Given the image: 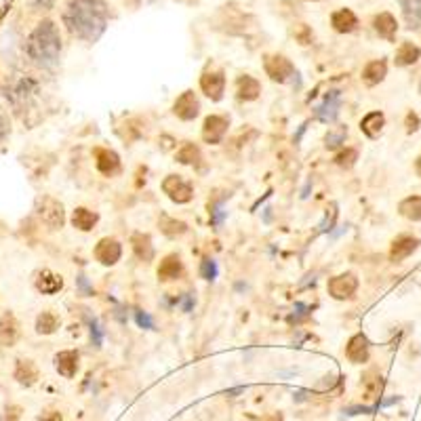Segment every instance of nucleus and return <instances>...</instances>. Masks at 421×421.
<instances>
[{
    "label": "nucleus",
    "instance_id": "nucleus-1",
    "mask_svg": "<svg viewBox=\"0 0 421 421\" xmlns=\"http://www.w3.org/2000/svg\"><path fill=\"white\" fill-rule=\"evenodd\" d=\"M65 24L74 36L95 42L108 26V7L101 0H72L65 11Z\"/></svg>",
    "mask_w": 421,
    "mask_h": 421
},
{
    "label": "nucleus",
    "instance_id": "nucleus-2",
    "mask_svg": "<svg viewBox=\"0 0 421 421\" xmlns=\"http://www.w3.org/2000/svg\"><path fill=\"white\" fill-rule=\"evenodd\" d=\"M61 38L53 22H40L28 38V55L44 67H53L59 61Z\"/></svg>",
    "mask_w": 421,
    "mask_h": 421
},
{
    "label": "nucleus",
    "instance_id": "nucleus-3",
    "mask_svg": "<svg viewBox=\"0 0 421 421\" xmlns=\"http://www.w3.org/2000/svg\"><path fill=\"white\" fill-rule=\"evenodd\" d=\"M263 67H265V74L274 83H289L295 76V65L283 55H265Z\"/></svg>",
    "mask_w": 421,
    "mask_h": 421
},
{
    "label": "nucleus",
    "instance_id": "nucleus-4",
    "mask_svg": "<svg viewBox=\"0 0 421 421\" xmlns=\"http://www.w3.org/2000/svg\"><path fill=\"white\" fill-rule=\"evenodd\" d=\"M358 289V278L352 274V272H345V274H339L335 278L329 280L327 285V291L333 299H349L354 297Z\"/></svg>",
    "mask_w": 421,
    "mask_h": 421
},
{
    "label": "nucleus",
    "instance_id": "nucleus-5",
    "mask_svg": "<svg viewBox=\"0 0 421 421\" xmlns=\"http://www.w3.org/2000/svg\"><path fill=\"white\" fill-rule=\"evenodd\" d=\"M163 192L177 204H185L194 198V185L179 175H169L163 181Z\"/></svg>",
    "mask_w": 421,
    "mask_h": 421
},
{
    "label": "nucleus",
    "instance_id": "nucleus-6",
    "mask_svg": "<svg viewBox=\"0 0 421 421\" xmlns=\"http://www.w3.org/2000/svg\"><path fill=\"white\" fill-rule=\"evenodd\" d=\"M38 217H40V222H42L47 228H51V230H59V228L63 226V222H65L61 202L55 200V198H49V196L42 198L40 204H38Z\"/></svg>",
    "mask_w": 421,
    "mask_h": 421
},
{
    "label": "nucleus",
    "instance_id": "nucleus-7",
    "mask_svg": "<svg viewBox=\"0 0 421 421\" xmlns=\"http://www.w3.org/2000/svg\"><path fill=\"white\" fill-rule=\"evenodd\" d=\"M228 126H230V120L226 116H220V114H210L204 118V124H202V139L206 144L215 146L220 144L224 135L228 133Z\"/></svg>",
    "mask_w": 421,
    "mask_h": 421
},
{
    "label": "nucleus",
    "instance_id": "nucleus-8",
    "mask_svg": "<svg viewBox=\"0 0 421 421\" xmlns=\"http://www.w3.org/2000/svg\"><path fill=\"white\" fill-rule=\"evenodd\" d=\"M200 89L208 99L220 101L224 97V91H226V76H224L222 69H210V72H204L200 76Z\"/></svg>",
    "mask_w": 421,
    "mask_h": 421
},
{
    "label": "nucleus",
    "instance_id": "nucleus-9",
    "mask_svg": "<svg viewBox=\"0 0 421 421\" xmlns=\"http://www.w3.org/2000/svg\"><path fill=\"white\" fill-rule=\"evenodd\" d=\"M173 112H175V116L181 118V120H194V118L198 116V112H200V101H198L196 93H194V91H183V93L175 99Z\"/></svg>",
    "mask_w": 421,
    "mask_h": 421
},
{
    "label": "nucleus",
    "instance_id": "nucleus-10",
    "mask_svg": "<svg viewBox=\"0 0 421 421\" xmlns=\"http://www.w3.org/2000/svg\"><path fill=\"white\" fill-rule=\"evenodd\" d=\"M369 349H371L369 339H367L363 333H358V335H354L352 339L347 341V345H345V356H347L349 363L363 365V363L369 361Z\"/></svg>",
    "mask_w": 421,
    "mask_h": 421
},
{
    "label": "nucleus",
    "instance_id": "nucleus-11",
    "mask_svg": "<svg viewBox=\"0 0 421 421\" xmlns=\"http://www.w3.org/2000/svg\"><path fill=\"white\" fill-rule=\"evenodd\" d=\"M95 167L101 175L114 177L116 173H120V158L108 148H95Z\"/></svg>",
    "mask_w": 421,
    "mask_h": 421
},
{
    "label": "nucleus",
    "instance_id": "nucleus-12",
    "mask_svg": "<svg viewBox=\"0 0 421 421\" xmlns=\"http://www.w3.org/2000/svg\"><path fill=\"white\" fill-rule=\"evenodd\" d=\"M419 245H421L419 238L408 236V234H402V236L394 238L392 249H390V259H392L394 263H400V261H404L408 255H413V253L419 249Z\"/></svg>",
    "mask_w": 421,
    "mask_h": 421
},
{
    "label": "nucleus",
    "instance_id": "nucleus-13",
    "mask_svg": "<svg viewBox=\"0 0 421 421\" xmlns=\"http://www.w3.org/2000/svg\"><path fill=\"white\" fill-rule=\"evenodd\" d=\"M122 255V247L116 238H101L95 247V259L104 265H114Z\"/></svg>",
    "mask_w": 421,
    "mask_h": 421
},
{
    "label": "nucleus",
    "instance_id": "nucleus-14",
    "mask_svg": "<svg viewBox=\"0 0 421 421\" xmlns=\"http://www.w3.org/2000/svg\"><path fill=\"white\" fill-rule=\"evenodd\" d=\"M55 369L65 379H72L79 371V352L76 349H63L55 356Z\"/></svg>",
    "mask_w": 421,
    "mask_h": 421
},
{
    "label": "nucleus",
    "instance_id": "nucleus-15",
    "mask_svg": "<svg viewBox=\"0 0 421 421\" xmlns=\"http://www.w3.org/2000/svg\"><path fill=\"white\" fill-rule=\"evenodd\" d=\"M181 274H183V261H181V257L177 253L167 255L158 265V278L163 280V283L177 280V278H181Z\"/></svg>",
    "mask_w": 421,
    "mask_h": 421
},
{
    "label": "nucleus",
    "instance_id": "nucleus-16",
    "mask_svg": "<svg viewBox=\"0 0 421 421\" xmlns=\"http://www.w3.org/2000/svg\"><path fill=\"white\" fill-rule=\"evenodd\" d=\"M388 74V63L383 59H375V61H369L363 69V83L367 87H375L379 83H383Z\"/></svg>",
    "mask_w": 421,
    "mask_h": 421
},
{
    "label": "nucleus",
    "instance_id": "nucleus-17",
    "mask_svg": "<svg viewBox=\"0 0 421 421\" xmlns=\"http://www.w3.org/2000/svg\"><path fill=\"white\" fill-rule=\"evenodd\" d=\"M131 245H133V253L139 261H152L154 259V247H152V238L148 234L137 232L131 236Z\"/></svg>",
    "mask_w": 421,
    "mask_h": 421
},
{
    "label": "nucleus",
    "instance_id": "nucleus-18",
    "mask_svg": "<svg viewBox=\"0 0 421 421\" xmlns=\"http://www.w3.org/2000/svg\"><path fill=\"white\" fill-rule=\"evenodd\" d=\"M259 93H261V83L257 79L245 74V76H240L236 81V95H238V99H242V101H255L259 97Z\"/></svg>",
    "mask_w": 421,
    "mask_h": 421
},
{
    "label": "nucleus",
    "instance_id": "nucleus-19",
    "mask_svg": "<svg viewBox=\"0 0 421 421\" xmlns=\"http://www.w3.org/2000/svg\"><path fill=\"white\" fill-rule=\"evenodd\" d=\"M61 287H63L61 276L53 274L51 270H42L36 278V289L44 295H53V293L61 291Z\"/></svg>",
    "mask_w": 421,
    "mask_h": 421
},
{
    "label": "nucleus",
    "instance_id": "nucleus-20",
    "mask_svg": "<svg viewBox=\"0 0 421 421\" xmlns=\"http://www.w3.org/2000/svg\"><path fill=\"white\" fill-rule=\"evenodd\" d=\"M331 24H333V28H335L337 32H341V34H349V32H354V30H356L358 19H356V15H354L352 11H349V9H339V11L333 13Z\"/></svg>",
    "mask_w": 421,
    "mask_h": 421
},
{
    "label": "nucleus",
    "instance_id": "nucleus-21",
    "mask_svg": "<svg viewBox=\"0 0 421 421\" xmlns=\"http://www.w3.org/2000/svg\"><path fill=\"white\" fill-rule=\"evenodd\" d=\"M383 126H386V116H383L381 112H369V114L361 120V131H363L367 137H371V139L379 137L381 131H383Z\"/></svg>",
    "mask_w": 421,
    "mask_h": 421
},
{
    "label": "nucleus",
    "instance_id": "nucleus-22",
    "mask_svg": "<svg viewBox=\"0 0 421 421\" xmlns=\"http://www.w3.org/2000/svg\"><path fill=\"white\" fill-rule=\"evenodd\" d=\"M373 26H375V32H377L381 38L394 42V38H396V30H398V24H396V19H394L390 13H379V15L373 19Z\"/></svg>",
    "mask_w": 421,
    "mask_h": 421
},
{
    "label": "nucleus",
    "instance_id": "nucleus-23",
    "mask_svg": "<svg viewBox=\"0 0 421 421\" xmlns=\"http://www.w3.org/2000/svg\"><path fill=\"white\" fill-rule=\"evenodd\" d=\"M97 220H99L97 213H93V210L85 208V206H79L74 213H72V224H74V228L81 230V232L93 230V226L97 224Z\"/></svg>",
    "mask_w": 421,
    "mask_h": 421
},
{
    "label": "nucleus",
    "instance_id": "nucleus-24",
    "mask_svg": "<svg viewBox=\"0 0 421 421\" xmlns=\"http://www.w3.org/2000/svg\"><path fill=\"white\" fill-rule=\"evenodd\" d=\"M15 379L22 386H34L38 379V369L32 361H19L15 367Z\"/></svg>",
    "mask_w": 421,
    "mask_h": 421
},
{
    "label": "nucleus",
    "instance_id": "nucleus-25",
    "mask_svg": "<svg viewBox=\"0 0 421 421\" xmlns=\"http://www.w3.org/2000/svg\"><path fill=\"white\" fill-rule=\"evenodd\" d=\"M400 215L411 222H421V196H408L398 204Z\"/></svg>",
    "mask_w": 421,
    "mask_h": 421
},
{
    "label": "nucleus",
    "instance_id": "nucleus-26",
    "mask_svg": "<svg viewBox=\"0 0 421 421\" xmlns=\"http://www.w3.org/2000/svg\"><path fill=\"white\" fill-rule=\"evenodd\" d=\"M419 57H421V51H419V47H415L413 42H402L400 47H398V51H396V65H413V63H417L419 61Z\"/></svg>",
    "mask_w": 421,
    "mask_h": 421
},
{
    "label": "nucleus",
    "instance_id": "nucleus-27",
    "mask_svg": "<svg viewBox=\"0 0 421 421\" xmlns=\"http://www.w3.org/2000/svg\"><path fill=\"white\" fill-rule=\"evenodd\" d=\"M17 339V320L11 314L0 318V345H11Z\"/></svg>",
    "mask_w": 421,
    "mask_h": 421
},
{
    "label": "nucleus",
    "instance_id": "nucleus-28",
    "mask_svg": "<svg viewBox=\"0 0 421 421\" xmlns=\"http://www.w3.org/2000/svg\"><path fill=\"white\" fill-rule=\"evenodd\" d=\"M175 158H177V163H181V165H192V167H196V165L202 160V154H200L198 146H194V144H183V146L177 150Z\"/></svg>",
    "mask_w": 421,
    "mask_h": 421
},
{
    "label": "nucleus",
    "instance_id": "nucleus-29",
    "mask_svg": "<svg viewBox=\"0 0 421 421\" xmlns=\"http://www.w3.org/2000/svg\"><path fill=\"white\" fill-rule=\"evenodd\" d=\"M337 110H339V93L333 91V93H329V97L324 99V104L318 108V118L324 120V122H329V120H333L337 116Z\"/></svg>",
    "mask_w": 421,
    "mask_h": 421
},
{
    "label": "nucleus",
    "instance_id": "nucleus-30",
    "mask_svg": "<svg viewBox=\"0 0 421 421\" xmlns=\"http://www.w3.org/2000/svg\"><path fill=\"white\" fill-rule=\"evenodd\" d=\"M404 17L411 28H421V0H402Z\"/></svg>",
    "mask_w": 421,
    "mask_h": 421
},
{
    "label": "nucleus",
    "instance_id": "nucleus-31",
    "mask_svg": "<svg viewBox=\"0 0 421 421\" xmlns=\"http://www.w3.org/2000/svg\"><path fill=\"white\" fill-rule=\"evenodd\" d=\"M158 226H160L163 234H167L169 238H177V236H181V234H185V232H188V226H185L183 222L173 220V217H167V215H165V217H160Z\"/></svg>",
    "mask_w": 421,
    "mask_h": 421
},
{
    "label": "nucleus",
    "instance_id": "nucleus-32",
    "mask_svg": "<svg viewBox=\"0 0 421 421\" xmlns=\"http://www.w3.org/2000/svg\"><path fill=\"white\" fill-rule=\"evenodd\" d=\"M57 324H59V320H57V316H55L53 312H42V314L36 318V331H38L40 335H51V333H55Z\"/></svg>",
    "mask_w": 421,
    "mask_h": 421
},
{
    "label": "nucleus",
    "instance_id": "nucleus-33",
    "mask_svg": "<svg viewBox=\"0 0 421 421\" xmlns=\"http://www.w3.org/2000/svg\"><path fill=\"white\" fill-rule=\"evenodd\" d=\"M363 388H365V398H367V400H373V398H377V396L381 394L383 381H381L379 375L369 373V375L365 377V381H363Z\"/></svg>",
    "mask_w": 421,
    "mask_h": 421
},
{
    "label": "nucleus",
    "instance_id": "nucleus-34",
    "mask_svg": "<svg viewBox=\"0 0 421 421\" xmlns=\"http://www.w3.org/2000/svg\"><path fill=\"white\" fill-rule=\"evenodd\" d=\"M356 160H358V152H356L354 148H345V150H341V152L335 156V163H337L341 169H352Z\"/></svg>",
    "mask_w": 421,
    "mask_h": 421
},
{
    "label": "nucleus",
    "instance_id": "nucleus-35",
    "mask_svg": "<svg viewBox=\"0 0 421 421\" xmlns=\"http://www.w3.org/2000/svg\"><path fill=\"white\" fill-rule=\"evenodd\" d=\"M347 135V129L345 126H335L329 131L327 135V148H337L339 144H343V139Z\"/></svg>",
    "mask_w": 421,
    "mask_h": 421
},
{
    "label": "nucleus",
    "instance_id": "nucleus-36",
    "mask_svg": "<svg viewBox=\"0 0 421 421\" xmlns=\"http://www.w3.org/2000/svg\"><path fill=\"white\" fill-rule=\"evenodd\" d=\"M200 274H202V278H206V280H213V278L217 276V265H215V261L204 259V261H202V267H200Z\"/></svg>",
    "mask_w": 421,
    "mask_h": 421
},
{
    "label": "nucleus",
    "instance_id": "nucleus-37",
    "mask_svg": "<svg viewBox=\"0 0 421 421\" xmlns=\"http://www.w3.org/2000/svg\"><path fill=\"white\" fill-rule=\"evenodd\" d=\"M19 417H22V408H19V406H15V404H11V406H7V408H5L3 421H19Z\"/></svg>",
    "mask_w": 421,
    "mask_h": 421
},
{
    "label": "nucleus",
    "instance_id": "nucleus-38",
    "mask_svg": "<svg viewBox=\"0 0 421 421\" xmlns=\"http://www.w3.org/2000/svg\"><path fill=\"white\" fill-rule=\"evenodd\" d=\"M417 129H419V116L411 112V114L406 116V133H415Z\"/></svg>",
    "mask_w": 421,
    "mask_h": 421
},
{
    "label": "nucleus",
    "instance_id": "nucleus-39",
    "mask_svg": "<svg viewBox=\"0 0 421 421\" xmlns=\"http://www.w3.org/2000/svg\"><path fill=\"white\" fill-rule=\"evenodd\" d=\"M7 135H9V126H7V120L3 118V114H0V144L5 142Z\"/></svg>",
    "mask_w": 421,
    "mask_h": 421
},
{
    "label": "nucleus",
    "instance_id": "nucleus-40",
    "mask_svg": "<svg viewBox=\"0 0 421 421\" xmlns=\"http://www.w3.org/2000/svg\"><path fill=\"white\" fill-rule=\"evenodd\" d=\"M137 322L142 324V327L152 329V320H150V316H148V314H142V312H139V314H137Z\"/></svg>",
    "mask_w": 421,
    "mask_h": 421
},
{
    "label": "nucleus",
    "instance_id": "nucleus-41",
    "mask_svg": "<svg viewBox=\"0 0 421 421\" xmlns=\"http://www.w3.org/2000/svg\"><path fill=\"white\" fill-rule=\"evenodd\" d=\"M335 217H337V210L333 208V213H331V217H329V213H327V220H324V224L320 226V230H331V226H333Z\"/></svg>",
    "mask_w": 421,
    "mask_h": 421
},
{
    "label": "nucleus",
    "instance_id": "nucleus-42",
    "mask_svg": "<svg viewBox=\"0 0 421 421\" xmlns=\"http://www.w3.org/2000/svg\"><path fill=\"white\" fill-rule=\"evenodd\" d=\"M40 421H63V419H61V413L53 411V413H49V415H44V417H40Z\"/></svg>",
    "mask_w": 421,
    "mask_h": 421
},
{
    "label": "nucleus",
    "instance_id": "nucleus-43",
    "mask_svg": "<svg viewBox=\"0 0 421 421\" xmlns=\"http://www.w3.org/2000/svg\"><path fill=\"white\" fill-rule=\"evenodd\" d=\"M57 0H36V5L42 7V9H53Z\"/></svg>",
    "mask_w": 421,
    "mask_h": 421
},
{
    "label": "nucleus",
    "instance_id": "nucleus-44",
    "mask_svg": "<svg viewBox=\"0 0 421 421\" xmlns=\"http://www.w3.org/2000/svg\"><path fill=\"white\" fill-rule=\"evenodd\" d=\"M263 421H285V417L280 415V413H272V415L263 417Z\"/></svg>",
    "mask_w": 421,
    "mask_h": 421
},
{
    "label": "nucleus",
    "instance_id": "nucleus-45",
    "mask_svg": "<svg viewBox=\"0 0 421 421\" xmlns=\"http://www.w3.org/2000/svg\"><path fill=\"white\" fill-rule=\"evenodd\" d=\"M415 171H417V175L421 177V156L417 158V163H415Z\"/></svg>",
    "mask_w": 421,
    "mask_h": 421
}]
</instances>
